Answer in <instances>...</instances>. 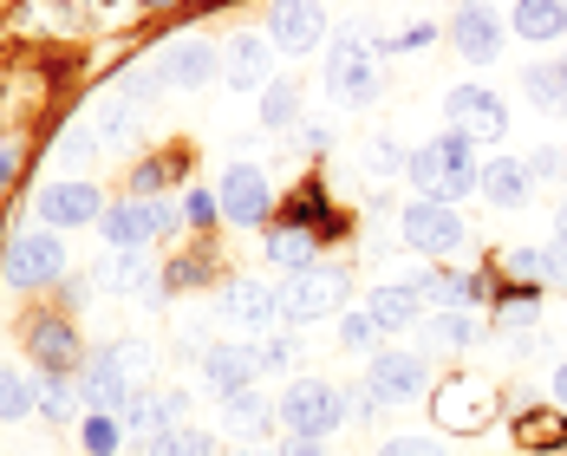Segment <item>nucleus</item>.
<instances>
[{"label": "nucleus", "instance_id": "obj_1", "mask_svg": "<svg viewBox=\"0 0 567 456\" xmlns=\"http://www.w3.org/2000/svg\"><path fill=\"white\" fill-rule=\"evenodd\" d=\"M404 176H411V189H417L424 203H463L470 189H483V164H476L470 137H456V131L417 144V151L404 157Z\"/></svg>", "mask_w": 567, "mask_h": 456}, {"label": "nucleus", "instance_id": "obj_2", "mask_svg": "<svg viewBox=\"0 0 567 456\" xmlns=\"http://www.w3.org/2000/svg\"><path fill=\"white\" fill-rule=\"evenodd\" d=\"M151 345L144 340H112L99 359H92V372H79V398L92 404V411H105V417H117L124 404L137 398V385L151 379Z\"/></svg>", "mask_w": 567, "mask_h": 456}, {"label": "nucleus", "instance_id": "obj_3", "mask_svg": "<svg viewBox=\"0 0 567 456\" xmlns=\"http://www.w3.org/2000/svg\"><path fill=\"white\" fill-rule=\"evenodd\" d=\"M275 411H281L287 437H320V444H327V437L346 424V392L327 385V379H293Z\"/></svg>", "mask_w": 567, "mask_h": 456}, {"label": "nucleus", "instance_id": "obj_4", "mask_svg": "<svg viewBox=\"0 0 567 456\" xmlns=\"http://www.w3.org/2000/svg\"><path fill=\"white\" fill-rule=\"evenodd\" d=\"M346 293H352V274H346V268H300V274L281 287V320L287 327L327 320V313L346 307Z\"/></svg>", "mask_w": 567, "mask_h": 456}, {"label": "nucleus", "instance_id": "obj_5", "mask_svg": "<svg viewBox=\"0 0 567 456\" xmlns=\"http://www.w3.org/2000/svg\"><path fill=\"white\" fill-rule=\"evenodd\" d=\"M327 85H333L340 105H365L379 92V40L346 33L340 46H333V59H327Z\"/></svg>", "mask_w": 567, "mask_h": 456}, {"label": "nucleus", "instance_id": "obj_6", "mask_svg": "<svg viewBox=\"0 0 567 456\" xmlns=\"http://www.w3.org/2000/svg\"><path fill=\"white\" fill-rule=\"evenodd\" d=\"M99 228H105L112 248H151V241H164V235L176 228V209L171 203H157V196H131V203L105 209Z\"/></svg>", "mask_w": 567, "mask_h": 456}, {"label": "nucleus", "instance_id": "obj_7", "mask_svg": "<svg viewBox=\"0 0 567 456\" xmlns=\"http://www.w3.org/2000/svg\"><path fill=\"white\" fill-rule=\"evenodd\" d=\"M444 112H451V131L470 137V144H496L509 131V105L489 85H456L451 99H444Z\"/></svg>", "mask_w": 567, "mask_h": 456}, {"label": "nucleus", "instance_id": "obj_8", "mask_svg": "<svg viewBox=\"0 0 567 456\" xmlns=\"http://www.w3.org/2000/svg\"><path fill=\"white\" fill-rule=\"evenodd\" d=\"M398 228H404V241L417 248V255H456L463 248V216H456L451 203H411L404 216H398Z\"/></svg>", "mask_w": 567, "mask_h": 456}, {"label": "nucleus", "instance_id": "obj_9", "mask_svg": "<svg viewBox=\"0 0 567 456\" xmlns=\"http://www.w3.org/2000/svg\"><path fill=\"white\" fill-rule=\"evenodd\" d=\"M59 274H65V248H59V235H47V228L20 235L7 248V287H47Z\"/></svg>", "mask_w": 567, "mask_h": 456}, {"label": "nucleus", "instance_id": "obj_10", "mask_svg": "<svg viewBox=\"0 0 567 456\" xmlns=\"http://www.w3.org/2000/svg\"><path fill=\"white\" fill-rule=\"evenodd\" d=\"M268 40L281 53H313L327 40V7L320 0H275L268 7Z\"/></svg>", "mask_w": 567, "mask_h": 456}, {"label": "nucleus", "instance_id": "obj_11", "mask_svg": "<svg viewBox=\"0 0 567 456\" xmlns=\"http://www.w3.org/2000/svg\"><path fill=\"white\" fill-rule=\"evenodd\" d=\"M424 385H431V365H424L417 352H379L372 372H365V392H379L385 404L424 398Z\"/></svg>", "mask_w": 567, "mask_h": 456}, {"label": "nucleus", "instance_id": "obj_12", "mask_svg": "<svg viewBox=\"0 0 567 456\" xmlns=\"http://www.w3.org/2000/svg\"><path fill=\"white\" fill-rule=\"evenodd\" d=\"M209 79H223V46H216V40H203V33L171 40V53H164V85L196 92V85H209Z\"/></svg>", "mask_w": 567, "mask_h": 456}, {"label": "nucleus", "instance_id": "obj_13", "mask_svg": "<svg viewBox=\"0 0 567 456\" xmlns=\"http://www.w3.org/2000/svg\"><path fill=\"white\" fill-rule=\"evenodd\" d=\"M223 320L241 327V333H268V327H281V293L268 281H228L223 287Z\"/></svg>", "mask_w": 567, "mask_h": 456}, {"label": "nucleus", "instance_id": "obj_14", "mask_svg": "<svg viewBox=\"0 0 567 456\" xmlns=\"http://www.w3.org/2000/svg\"><path fill=\"white\" fill-rule=\"evenodd\" d=\"M223 79L235 92H255V85H275V40L268 33H235L223 46Z\"/></svg>", "mask_w": 567, "mask_h": 456}, {"label": "nucleus", "instance_id": "obj_15", "mask_svg": "<svg viewBox=\"0 0 567 456\" xmlns=\"http://www.w3.org/2000/svg\"><path fill=\"white\" fill-rule=\"evenodd\" d=\"M255 372H261L255 345H203V392H216L223 404L235 398V392H248Z\"/></svg>", "mask_w": 567, "mask_h": 456}, {"label": "nucleus", "instance_id": "obj_16", "mask_svg": "<svg viewBox=\"0 0 567 456\" xmlns=\"http://www.w3.org/2000/svg\"><path fill=\"white\" fill-rule=\"evenodd\" d=\"M489 417H496V385H483V379H451L437 392V424H451V431H483Z\"/></svg>", "mask_w": 567, "mask_h": 456}, {"label": "nucleus", "instance_id": "obj_17", "mask_svg": "<svg viewBox=\"0 0 567 456\" xmlns=\"http://www.w3.org/2000/svg\"><path fill=\"white\" fill-rule=\"evenodd\" d=\"M216 203H223V222H268V176L255 170V164H235V170L223 176V189H216Z\"/></svg>", "mask_w": 567, "mask_h": 456}, {"label": "nucleus", "instance_id": "obj_18", "mask_svg": "<svg viewBox=\"0 0 567 456\" xmlns=\"http://www.w3.org/2000/svg\"><path fill=\"white\" fill-rule=\"evenodd\" d=\"M40 216H47V228L99 222V216H105V196H99L92 183H47V189H40Z\"/></svg>", "mask_w": 567, "mask_h": 456}, {"label": "nucleus", "instance_id": "obj_19", "mask_svg": "<svg viewBox=\"0 0 567 456\" xmlns=\"http://www.w3.org/2000/svg\"><path fill=\"white\" fill-rule=\"evenodd\" d=\"M451 40H456V53H463V59L489 65V59L503 53V20H496V7H456Z\"/></svg>", "mask_w": 567, "mask_h": 456}, {"label": "nucleus", "instance_id": "obj_20", "mask_svg": "<svg viewBox=\"0 0 567 456\" xmlns=\"http://www.w3.org/2000/svg\"><path fill=\"white\" fill-rule=\"evenodd\" d=\"M27 345H33V359L47 365V379H59V372L79 365V333H72L65 320H33V327H27Z\"/></svg>", "mask_w": 567, "mask_h": 456}, {"label": "nucleus", "instance_id": "obj_21", "mask_svg": "<svg viewBox=\"0 0 567 456\" xmlns=\"http://www.w3.org/2000/svg\"><path fill=\"white\" fill-rule=\"evenodd\" d=\"M189 411V398L183 392H164V398H131L124 411H117V424L124 431H137V437H164V431H176V417Z\"/></svg>", "mask_w": 567, "mask_h": 456}, {"label": "nucleus", "instance_id": "obj_22", "mask_svg": "<svg viewBox=\"0 0 567 456\" xmlns=\"http://www.w3.org/2000/svg\"><path fill=\"white\" fill-rule=\"evenodd\" d=\"M365 313L379 320V333H404L411 320H424V300H417L411 287H372V300H365Z\"/></svg>", "mask_w": 567, "mask_h": 456}, {"label": "nucleus", "instance_id": "obj_23", "mask_svg": "<svg viewBox=\"0 0 567 456\" xmlns=\"http://www.w3.org/2000/svg\"><path fill=\"white\" fill-rule=\"evenodd\" d=\"M528 189H535L528 164H515V157H503V164H483V196H489L496 209H522V203H528Z\"/></svg>", "mask_w": 567, "mask_h": 456}, {"label": "nucleus", "instance_id": "obj_24", "mask_svg": "<svg viewBox=\"0 0 567 456\" xmlns=\"http://www.w3.org/2000/svg\"><path fill=\"white\" fill-rule=\"evenodd\" d=\"M223 424L235 431V437H241V444H255V437L275 424V404H268L261 392H255V385H248V392H235V398L223 404Z\"/></svg>", "mask_w": 567, "mask_h": 456}, {"label": "nucleus", "instance_id": "obj_25", "mask_svg": "<svg viewBox=\"0 0 567 456\" xmlns=\"http://www.w3.org/2000/svg\"><path fill=\"white\" fill-rule=\"evenodd\" d=\"M411 293H417L424 307H444V313H463V307L476 300V281H470V274H451V268H437V274L411 281Z\"/></svg>", "mask_w": 567, "mask_h": 456}, {"label": "nucleus", "instance_id": "obj_26", "mask_svg": "<svg viewBox=\"0 0 567 456\" xmlns=\"http://www.w3.org/2000/svg\"><path fill=\"white\" fill-rule=\"evenodd\" d=\"M99 287H112V293H144V287H151V261H144V248H117L112 261L99 268Z\"/></svg>", "mask_w": 567, "mask_h": 456}, {"label": "nucleus", "instance_id": "obj_27", "mask_svg": "<svg viewBox=\"0 0 567 456\" xmlns=\"http://www.w3.org/2000/svg\"><path fill=\"white\" fill-rule=\"evenodd\" d=\"M313 248H320L313 228H275V235H268V261H275V268H293V274L313 268Z\"/></svg>", "mask_w": 567, "mask_h": 456}, {"label": "nucleus", "instance_id": "obj_28", "mask_svg": "<svg viewBox=\"0 0 567 456\" xmlns=\"http://www.w3.org/2000/svg\"><path fill=\"white\" fill-rule=\"evenodd\" d=\"M522 85H528V99H535L542 112H567V59H555V65H528Z\"/></svg>", "mask_w": 567, "mask_h": 456}, {"label": "nucleus", "instance_id": "obj_29", "mask_svg": "<svg viewBox=\"0 0 567 456\" xmlns=\"http://www.w3.org/2000/svg\"><path fill=\"white\" fill-rule=\"evenodd\" d=\"M515 33L522 40H561V0H515Z\"/></svg>", "mask_w": 567, "mask_h": 456}, {"label": "nucleus", "instance_id": "obj_30", "mask_svg": "<svg viewBox=\"0 0 567 456\" xmlns=\"http://www.w3.org/2000/svg\"><path fill=\"white\" fill-rule=\"evenodd\" d=\"M151 456H216V437L203 424H176L164 437H151Z\"/></svg>", "mask_w": 567, "mask_h": 456}, {"label": "nucleus", "instance_id": "obj_31", "mask_svg": "<svg viewBox=\"0 0 567 456\" xmlns=\"http://www.w3.org/2000/svg\"><path fill=\"white\" fill-rule=\"evenodd\" d=\"M293 112H300V92H293L287 79H275V85H268V99H261V124H268V131H287Z\"/></svg>", "mask_w": 567, "mask_h": 456}, {"label": "nucleus", "instance_id": "obj_32", "mask_svg": "<svg viewBox=\"0 0 567 456\" xmlns=\"http://www.w3.org/2000/svg\"><path fill=\"white\" fill-rule=\"evenodd\" d=\"M33 404H40V392H33L20 372H7V365H0V417H27Z\"/></svg>", "mask_w": 567, "mask_h": 456}, {"label": "nucleus", "instance_id": "obj_33", "mask_svg": "<svg viewBox=\"0 0 567 456\" xmlns=\"http://www.w3.org/2000/svg\"><path fill=\"white\" fill-rule=\"evenodd\" d=\"M117 437H124V431H117V417H105V411H92V417L79 424V444H85L92 456H112Z\"/></svg>", "mask_w": 567, "mask_h": 456}, {"label": "nucleus", "instance_id": "obj_34", "mask_svg": "<svg viewBox=\"0 0 567 456\" xmlns=\"http://www.w3.org/2000/svg\"><path fill=\"white\" fill-rule=\"evenodd\" d=\"M40 404H47V417H53V424H65V417L79 411V385H72V372H59V379H47V392H40Z\"/></svg>", "mask_w": 567, "mask_h": 456}, {"label": "nucleus", "instance_id": "obj_35", "mask_svg": "<svg viewBox=\"0 0 567 456\" xmlns=\"http://www.w3.org/2000/svg\"><path fill=\"white\" fill-rule=\"evenodd\" d=\"M503 268H509L515 281H548V248H509Z\"/></svg>", "mask_w": 567, "mask_h": 456}, {"label": "nucleus", "instance_id": "obj_36", "mask_svg": "<svg viewBox=\"0 0 567 456\" xmlns=\"http://www.w3.org/2000/svg\"><path fill=\"white\" fill-rule=\"evenodd\" d=\"M340 340L352 345V352H379L385 333H379V320H372V313H352V320H340Z\"/></svg>", "mask_w": 567, "mask_h": 456}, {"label": "nucleus", "instance_id": "obj_37", "mask_svg": "<svg viewBox=\"0 0 567 456\" xmlns=\"http://www.w3.org/2000/svg\"><path fill=\"white\" fill-rule=\"evenodd\" d=\"M183 222H196V228L223 222V203H216V189H189V196H183Z\"/></svg>", "mask_w": 567, "mask_h": 456}, {"label": "nucleus", "instance_id": "obj_38", "mask_svg": "<svg viewBox=\"0 0 567 456\" xmlns=\"http://www.w3.org/2000/svg\"><path fill=\"white\" fill-rule=\"evenodd\" d=\"M171 176H176L171 157H151V164H137V170H131V189H137V196H157V189H164Z\"/></svg>", "mask_w": 567, "mask_h": 456}, {"label": "nucleus", "instance_id": "obj_39", "mask_svg": "<svg viewBox=\"0 0 567 456\" xmlns=\"http://www.w3.org/2000/svg\"><path fill=\"white\" fill-rule=\"evenodd\" d=\"M131 131H137V112H131V105H105L99 137H105V144H131Z\"/></svg>", "mask_w": 567, "mask_h": 456}, {"label": "nucleus", "instance_id": "obj_40", "mask_svg": "<svg viewBox=\"0 0 567 456\" xmlns=\"http://www.w3.org/2000/svg\"><path fill=\"white\" fill-rule=\"evenodd\" d=\"M437 340L444 345H470L476 340V320H463V313H437Z\"/></svg>", "mask_w": 567, "mask_h": 456}, {"label": "nucleus", "instance_id": "obj_41", "mask_svg": "<svg viewBox=\"0 0 567 456\" xmlns=\"http://www.w3.org/2000/svg\"><path fill=\"white\" fill-rule=\"evenodd\" d=\"M255 359H261V372H281V365H293V340H261Z\"/></svg>", "mask_w": 567, "mask_h": 456}, {"label": "nucleus", "instance_id": "obj_42", "mask_svg": "<svg viewBox=\"0 0 567 456\" xmlns=\"http://www.w3.org/2000/svg\"><path fill=\"white\" fill-rule=\"evenodd\" d=\"M313 216H327V196L320 189H300L293 196V228H313Z\"/></svg>", "mask_w": 567, "mask_h": 456}, {"label": "nucleus", "instance_id": "obj_43", "mask_svg": "<svg viewBox=\"0 0 567 456\" xmlns=\"http://www.w3.org/2000/svg\"><path fill=\"white\" fill-rule=\"evenodd\" d=\"M522 437H528V444H561V417H548V411H542V417H528V424H522Z\"/></svg>", "mask_w": 567, "mask_h": 456}, {"label": "nucleus", "instance_id": "obj_44", "mask_svg": "<svg viewBox=\"0 0 567 456\" xmlns=\"http://www.w3.org/2000/svg\"><path fill=\"white\" fill-rule=\"evenodd\" d=\"M379 456H444V450H437L431 437H398V444H385Z\"/></svg>", "mask_w": 567, "mask_h": 456}, {"label": "nucleus", "instance_id": "obj_45", "mask_svg": "<svg viewBox=\"0 0 567 456\" xmlns=\"http://www.w3.org/2000/svg\"><path fill=\"white\" fill-rule=\"evenodd\" d=\"M503 327H535V300H503Z\"/></svg>", "mask_w": 567, "mask_h": 456}, {"label": "nucleus", "instance_id": "obj_46", "mask_svg": "<svg viewBox=\"0 0 567 456\" xmlns=\"http://www.w3.org/2000/svg\"><path fill=\"white\" fill-rule=\"evenodd\" d=\"M171 281H176V287H196V281H203V261H196V255L171 261Z\"/></svg>", "mask_w": 567, "mask_h": 456}, {"label": "nucleus", "instance_id": "obj_47", "mask_svg": "<svg viewBox=\"0 0 567 456\" xmlns=\"http://www.w3.org/2000/svg\"><path fill=\"white\" fill-rule=\"evenodd\" d=\"M275 456H327V450H320V437H287Z\"/></svg>", "mask_w": 567, "mask_h": 456}, {"label": "nucleus", "instance_id": "obj_48", "mask_svg": "<svg viewBox=\"0 0 567 456\" xmlns=\"http://www.w3.org/2000/svg\"><path fill=\"white\" fill-rule=\"evenodd\" d=\"M392 46H398V53H411V46H431V27H404Z\"/></svg>", "mask_w": 567, "mask_h": 456}, {"label": "nucleus", "instance_id": "obj_49", "mask_svg": "<svg viewBox=\"0 0 567 456\" xmlns=\"http://www.w3.org/2000/svg\"><path fill=\"white\" fill-rule=\"evenodd\" d=\"M13 170H20V151H13V144H0V183H13Z\"/></svg>", "mask_w": 567, "mask_h": 456}, {"label": "nucleus", "instance_id": "obj_50", "mask_svg": "<svg viewBox=\"0 0 567 456\" xmlns=\"http://www.w3.org/2000/svg\"><path fill=\"white\" fill-rule=\"evenodd\" d=\"M561 170V157H548V151H542V157H528V176H555Z\"/></svg>", "mask_w": 567, "mask_h": 456}, {"label": "nucleus", "instance_id": "obj_51", "mask_svg": "<svg viewBox=\"0 0 567 456\" xmlns=\"http://www.w3.org/2000/svg\"><path fill=\"white\" fill-rule=\"evenodd\" d=\"M555 398L567 404V365H561V372H555Z\"/></svg>", "mask_w": 567, "mask_h": 456}, {"label": "nucleus", "instance_id": "obj_52", "mask_svg": "<svg viewBox=\"0 0 567 456\" xmlns=\"http://www.w3.org/2000/svg\"><path fill=\"white\" fill-rule=\"evenodd\" d=\"M555 228H561V241H567V203H561V216H555Z\"/></svg>", "mask_w": 567, "mask_h": 456}, {"label": "nucleus", "instance_id": "obj_53", "mask_svg": "<svg viewBox=\"0 0 567 456\" xmlns=\"http://www.w3.org/2000/svg\"><path fill=\"white\" fill-rule=\"evenodd\" d=\"M561 33H567V0H561Z\"/></svg>", "mask_w": 567, "mask_h": 456}, {"label": "nucleus", "instance_id": "obj_54", "mask_svg": "<svg viewBox=\"0 0 567 456\" xmlns=\"http://www.w3.org/2000/svg\"><path fill=\"white\" fill-rule=\"evenodd\" d=\"M235 456H268V450H235Z\"/></svg>", "mask_w": 567, "mask_h": 456}, {"label": "nucleus", "instance_id": "obj_55", "mask_svg": "<svg viewBox=\"0 0 567 456\" xmlns=\"http://www.w3.org/2000/svg\"><path fill=\"white\" fill-rule=\"evenodd\" d=\"M144 7H171V0H144Z\"/></svg>", "mask_w": 567, "mask_h": 456}]
</instances>
